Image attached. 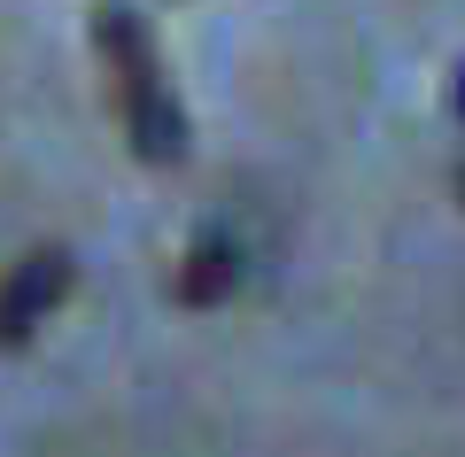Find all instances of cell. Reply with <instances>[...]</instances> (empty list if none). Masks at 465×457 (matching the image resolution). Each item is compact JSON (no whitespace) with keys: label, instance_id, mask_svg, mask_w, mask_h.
<instances>
[{"label":"cell","instance_id":"6da1fadb","mask_svg":"<svg viewBox=\"0 0 465 457\" xmlns=\"http://www.w3.org/2000/svg\"><path fill=\"white\" fill-rule=\"evenodd\" d=\"M94 47H101V70H109V94H116L133 155L140 164H179L186 155V109L171 94V70H163V47H155L148 16L124 8V0L94 8Z\"/></svg>","mask_w":465,"mask_h":457},{"label":"cell","instance_id":"7a4b0ae2","mask_svg":"<svg viewBox=\"0 0 465 457\" xmlns=\"http://www.w3.org/2000/svg\"><path fill=\"white\" fill-rule=\"evenodd\" d=\"M70 287H78V256H70V248H32V256H16L0 272V349H24L70 303Z\"/></svg>","mask_w":465,"mask_h":457},{"label":"cell","instance_id":"5b68a950","mask_svg":"<svg viewBox=\"0 0 465 457\" xmlns=\"http://www.w3.org/2000/svg\"><path fill=\"white\" fill-rule=\"evenodd\" d=\"M458 194H465V164H458Z\"/></svg>","mask_w":465,"mask_h":457},{"label":"cell","instance_id":"3957f363","mask_svg":"<svg viewBox=\"0 0 465 457\" xmlns=\"http://www.w3.org/2000/svg\"><path fill=\"white\" fill-rule=\"evenodd\" d=\"M232 287H241V241L225 225H210L186 248V263L171 272V294H179L186 311H217V303H232Z\"/></svg>","mask_w":465,"mask_h":457},{"label":"cell","instance_id":"277c9868","mask_svg":"<svg viewBox=\"0 0 465 457\" xmlns=\"http://www.w3.org/2000/svg\"><path fill=\"white\" fill-rule=\"evenodd\" d=\"M458 116H465V70H458Z\"/></svg>","mask_w":465,"mask_h":457}]
</instances>
